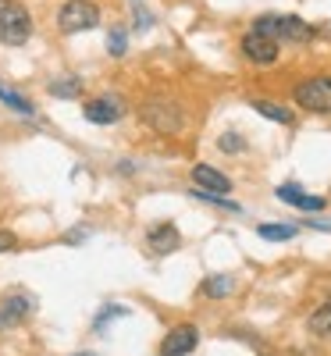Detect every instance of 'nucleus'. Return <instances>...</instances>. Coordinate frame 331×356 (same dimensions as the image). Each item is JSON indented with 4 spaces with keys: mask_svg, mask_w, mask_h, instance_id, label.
Instances as JSON below:
<instances>
[{
    "mask_svg": "<svg viewBox=\"0 0 331 356\" xmlns=\"http://www.w3.org/2000/svg\"><path fill=\"white\" fill-rule=\"evenodd\" d=\"M250 107H253L260 118H267V122H278V125H292V122H296L292 111H289L285 104H278V100H250Z\"/></svg>",
    "mask_w": 331,
    "mask_h": 356,
    "instance_id": "14",
    "label": "nucleus"
},
{
    "mask_svg": "<svg viewBox=\"0 0 331 356\" xmlns=\"http://www.w3.org/2000/svg\"><path fill=\"white\" fill-rule=\"evenodd\" d=\"M0 104L11 107L15 114H25V118L36 114V104L29 100V97H22V93H15V89H8V86H0Z\"/></svg>",
    "mask_w": 331,
    "mask_h": 356,
    "instance_id": "15",
    "label": "nucleus"
},
{
    "mask_svg": "<svg viewBox=\"0 0 331 356\" xmlns=\"http://www.w3.org/2000/svg\"><path fill=\"white\" fill-rule=\"evenodd\" d=\"M235 292V278L232 275H210L203 282V296H210V300H221V296H232Z\"/></svg>",
    "mask_w": 331,
    "mask_h": 356,
    "instance_id": "16",
    "label": "nucleus"
},
{
    "mask_svg": "<svg viewBox=\"0 0 331 356\" xmlns=\"http://www.w3.org/2000/svg\"><path fill=\"white\" fill-rule=\"evenodd\" d=\"M146 246H150V253L168 257V253H175L178 246H182V232H178L171 221H161V225H154L146 232Z\"/></svg>",
    "mask_w": 331,
    "mask_h": 356,
    "instance_id": "10",
    "label": "nucleus"
},
{
    "mask_svg": "<svg viewBox=\"0 0 331 356\" xmlns=\"http://www.w3.org/2000/svg\"><path fill=\"white\" fill-rule=\"evenodd\" d=\"M307 328H310L317 339H331V303H324L321 310H314V314H310Z\"/></svg>",
    "mask_w": 331,
    "mask_h": 356,
    "instance_id": "17",
    "label": "nucleus"
},
{
    "mask_svg": "<svg viewBox=\"0 0 331 356\" xmlns=\"http://www.w3.org/2000/svg\"><path fill=\"white\" fill-rule=\"evenodd\" d=\"M310 228H324V232H331V221L328 218H314V221H307Z\"/></svg>",
    "mask_w": 331,
    "mask_h": 356,
    "instance_id": "24",
    "label": "nucleus"
},
{
    "mask_svg": "<svg viewBox=\"0 0 331 356\" xmlns=\"http://www.w3.org/2000/svg\"><path fill=\"white\" fill-rule=\"evenodd\" d=\"M100 25V8L93 0H65L61 11H57V29L65 36H75V33H89V29Z\"/></svg>",
    "mask_w": 331,
    "mask_h": 356,
    "instance_id": "5",
    "label": "nucleus"
},
{
    "mask_svg": "<svg viewBox=\"0 0 331 356\" xmlns=\"http://www.w3.org/2000/svg\"><path fill=\"white\" fill-rule=\"evenodd\" d=\"M253 33H264V36L278 40V43L303 47L317 36V29L310 22H303L299 15H260V18H253Z\"/></svg>",
    "mask_w": 331,
    "mask_h": 356,
    "instance_id": "2",
    "label": "nucleus"
},
{
    "mask_svg": "<svg viewBox=\"0 0 331 356\" xmlns=\"http://www.w3.org/2000/svg\"><path fill=\"white\" fill-rule=\"evenodd\" d=\"M132 4H139V0H132Z\"/></svg>",
    "mask_w": 331,
    "mask_h": 356,
    "instance_id": "26",
    "label": "nucleus"
},
{
    "mask_svg": "<svg viewBox=\"0 0 331 356\" xmlns=\"http://www.w3.org/2000/svg\"><path fill=\"white\" fill-rule=\"evenodd\" d=\"M47 89H50V97H57V100H79L82 89H86V79L82 75H57Z\"/></svg>",
    "mask_w": 331,
    "mask_h": 356,
    "instance_id": "13",
    "label": "nucleus"
},
{
    "mask_svg": "<svg viewBox=\"0 0 331 356\" xmlns=\"http://www.w3.org/2000/svg\"><path fill=\"white\" fill-rule=\"evenodd\" d=\"M132 29H136V33H146V29H154V15L136 4V11H132Z\"/></svg>",
    "mask_w": 331,
    "mask_h": 356,
    "instance_id": "21",
    "label": "nucleus"
},
{
    "mask_svg": "<svg viewBox=\"0 0 331 356\" xmlns=\"http://www.w3.org/2000/svg\"><path fill=\"white\" fill-rule=\"evenodd\" d=\"M189 178H193V189H207V193H232V178L228 175H221L218 168H210V164H193V171H189Z\"/></svg>",
    "mask_w": 331,
    "mask_h": 356,
    "instance_id": "11",
    "label": "nucleus"
},
{
    "mask_svg": "<svg viewBox=\"0 0 331 356\" xmlns=\"http://www.w3.org/2000/svg\"><path fill=\"white\" fill-rule=\"evenodd\" d=\"M200 346V332H196V324H175V328L164 335L161 342V356H189L193 349Z\"/></svg>",
    "mask_w": 331,
    "mask_h": 356,
    "instance_id": "9",
    "label": "nucleus"
},
{
    "mask_svg": "<svg viewBox=\"0 0 331 356\" xmlns=\"http://www.w3.org/2000/svg\"><path fill=\"white\" fill-rule=\"evenodd\" d=\"M139 118L146 129H154L157 136H178L186 129V111L178 100H171L168 93H154L139 104Z\"/></svg>",
    "mask_w": 331,
    "mask_h": 356,
    "instance_id": "1",
    "label": "nucleus"
},
{
    "mask_svg": "<svg viewBox=\"0 0 331 356\" xmlns=\"http://www.w3.org/2000/svg\"><path fill=\"white\" fill-rule=\"evenodd\" d=\"M75 356H97V353H75Z\"/></svg>",
    "mask_w": 331,
    "mask_h": 356,
    "instance_id": "25",
    "label": "nucleus"
},
{
    "mask_svg": "<svg viewBox=\"0 0 331 356\" xmlns=\"http://www.w3.org/2000/svg\"><path fill=\"white\" fill-rule=\"evenodd\" d=\"M125 314H129V307H107V310L97 317V328H104V324H107L111 317H125Z\"/></svg>",
    "mask_w": 331,
    "mask_h": 356,
    "instance_id": "23",
    "label": "nucleus"
},
{
    "mask_svg": "<svg viewBox=\"0 0 331 356\" xmlns=\"http://www.w3.org/2000/svg\"><path fill=\"white\" fill-rule=\"evenodd\" d=\"M275 196H278L282 203H292V207H299V211H324V196H310L303 186H296V182H285V186H278V189H275Z\"/></svg>",
    "mask_w": 331,
    "mask_h": 356,
    "instance_id": "12",
    "label": "nucleus"
},
{
    "mask_svg": "<svg viewBox=\"0 0 331 356\" xmlns=\"http://www.w3.org/2000/svg\"><path fill=\"white\" fill-rule=\"evenodd\" d=\"M18 250V235L8 232V228H0V253H15Z\"/></svg>",
    "mask_w": 331,
    "mask_h": 356,
    "instance_id": "22",
    "label": "nucleus"
},
{
    "mask_svg": "<svg viewBox=\"0 0 331 356\" xmlns=\"http://www.w3.org/2000/svg\"><path fill=\"white\" fill-rule=\"evenodd\" d=\"M239 54H243L250 65L267 68V65H275L278 57H282V43L271 40V36H264V33H253V29H250V33L239 40Z\"/></svg>",
    "mask_w": 331,
    "mask_h": 356,
    "instance_id": "7",
    "label": "nucleus"
},
{
    "mask_svg": "<svg viewBox=\"0 0 331 356\" xmlns=\"http://www.w3.org/2000/svg\"><path fill=\"white\" fill-rule=\"evenodd\" d=\"M296 225H260L257 228V235L260 239H267V243H285V239H296Z\"/></svg>",
    "mask_w": 331,
    "mask_h": 356,
    "instance_id": "19",
    "label": "nucleus"
},
{
    "mask_svg": "<svg viewBox=\"0 0 331 356\" xmlns=\"http://www.w3.org/2000/svg\"><path fill=\"white\" fill-rule=\"evenodd\" d=\"M107 54L111 57H125L129 54V33H125V25H111L107 29Z\"/></svg>",
    "mask_w": 331,
    "mask_h": 356,
    "instance_id": "18",
    "label": "nucleus"
},
{
    "mask_svg": "<svg viewBox=\"0 0 331 356\" xmlns=\"http://www.w3.org/2000/svg\"><path fill=\"white\" fill-rule=\"evenodd\" d=\"M218 146H221V154H246V139L239 132H225L218 139Z\"/></svg>",
    "mask_w": 331,
    "mask_h": 356,
    "instance_id": "20",
    "label": "nucleus"
},
{
    "mask_svg": "<svg viewBox=\"0 0 331 356\" xmlns=\"http://www.w3.org/2000/svg\"><path fill=\"white\" fill-rule=\"evenodd\" d=\"M82 114H86V122H93V125H118L129 114V104L118 93H100V97L82 104Z\"/></svg>",
    "mask_w": 331,
    "mask_h": 356,
    "instance_id": "6",
    "label": "nucleus"
},
{
    "mask_svg": "<svg viewBox=\"0 0 331 356\" xmlns=\"http://www.w3.org/2000/svg\"><path fill=\"white\" fill-rule=\"evenodd\" d=\"M292 100L310 114H331V75H307L303 82H296Z\"/></svg>",
    "mask_w": 331,
    "mask_h": 356,
    "instance_id": "4",
    "label": "nucleus"
},
{
    "mask_svg": "<svg viewBox=\"0 0 331 356\" xmlns=\"http://www.w3.org/2000/svg\"><path fill=\"white\" fill-rule=\"evenodd\" d=\"M36 33L33 11L18 0H0V43L4 47H25Z\"/></svg>",
    "mask_w": 331,
    "mask_h": 356,
    "instance_id": "3",
    "label": "nucleus"
},
{
    "mask_svg": "<svg viewBox=\"0 0 331 356\" xmlns=\"http://www.w3.org/2000/svg\"><path fill=\"white\" fill-rule=\"evenodd\" d=\"M36 310V300L29 292H8L0 300V328H15V324H25Z\"/></svg>",
    "mask_w": 331,
    "mask_h": 356,
    "instance_id": "8",
    "label": "nucleus"
}]
</instances>
